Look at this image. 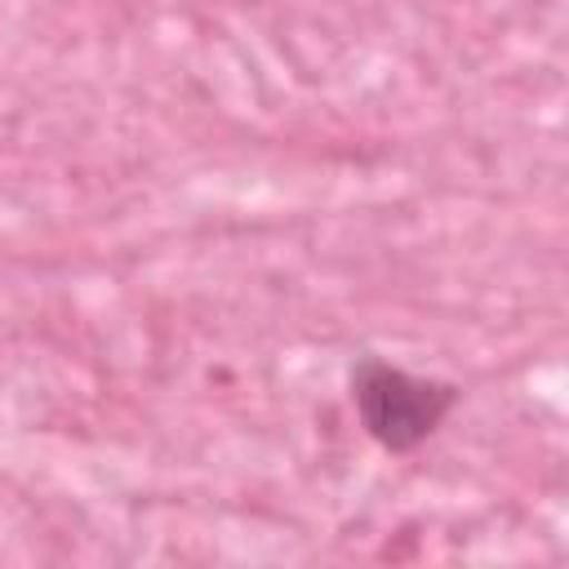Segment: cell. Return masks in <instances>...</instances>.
Returning <instances> with one entry per match:
<instances>
[{"label":"cell","instance_id":"1","mask_svg":"<svg viewBox=\"0 0 569 569\" xmlns=\"http://www.w3.org/2000/svg\"><path fill=\"white\" fill-rule=\"evenodd\" d=\"M351 405L373 445L387 453H409L449 418L458 387L445 378H418L382 356H365L351 369Z\"/></svg>","mask_w":569,"mask_h":569}]
</instances>
